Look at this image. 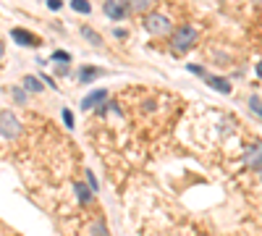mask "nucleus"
Returning a JSON list of instances; mask_svg holds the SVG:
<instances>
[{"mask_svg":"<svg viewBox=\"0 0 262 236\" xmlns=\"http://www.w3.org/2000/svg\"><path fill=\"white\" fill-rule=\"evenodd\" d=\"M196 40H199V32H196V26L186 24V26H181V29L171 37V48H173L176 53H184V50L194 48Z\"/></svg>","mask_w":262,"mask_h":236,"instance_id":"f257e3e1","label":"nucleus"},{"mask_svg":"<svg viewBox=\"0 0 262 236\" xmlns=\"http://www.w3.org/2000/svg\"><path fill=\"white\" fill-rule=\"evenodd\" d=\"M144 29L149 34H155V37H165V34H171V19H168L165 13H147L144 16Z\"/></svg>","mask_w":262,"mask_h":236,"instance_id":"f03ea898","label":"nucleus"},{"mask_svg":"<svg viewBox=\"0 0 262 236\" xmlns=\"http://www.w3.org/2000/svg\"><path fill=\"white\" fill-rule=\"evenodd\" d=\"M21 134V123L11 111H3L0 113V137L3 139H16Z\"/></svg>","mask_w":262,"mask_h":236,"instance_id":"7ed1b4c3","label":"nucleus"},{"mask_svg":"<svg viewBox=\"0 0 262 236\" xmlns=\"http://www.w3.org/2000/svg\"><path fill=\"white\" fill-rule=\"evenodd\" d=\"M105 16L113 21L126 19L129 11H126V0H105Z\"/></svg>","mask_w":262,"mask_h":236,"instance_id":"20e7f679","label":"nucleus"},{"mask_svg":"<svg viewBox=\"0 0 262 236\" xmlns=\"http://www.w3.org/2000/svg\"><path fill=\"white\" fill-rule=\"evenodd\" d=\"M102 103H108V89H95L92 95L81 100V108L84 111H92V108H100Z\"/></svg>","mask_w":262,"mask_h":236,"instance_id":"39448f33","label":"nucleus"},{"mask_svg":"<svg viewBox=\"0 0 262 236\" xmlns=\"http://www.w3.org/2000/svg\"><path fill=\"white\" fill-rule=\"evenodd\" d=\"M244 163L249 168H262V144H252L244 150Z\"/></svg>","mask_w":262,"mask_h":236,"instance_id":"423d86ee","label":"nucleus"},{"mask_svg":"<svg viewBox=\"0 0 262 236\" xmlns=\"http://www.w3.org/2000/svg\"><path fill=\"white\" fill-rule=\"evenodd\" d=\"M73 192H76V197H79V202H81V205H89V202H92V197H95V192H92V189H87L84 184H79V181L73 184Z\"/></svg>","mask_w":262,"mask_h":236,"instance_id":"0eeeda50","label":"nucleus"},{"mask_svg":"<svg viewBox=\"0 0 262 236\" xmlns=\"http://www.w3.org/2000/svg\"><path fill=\"white\" fill-rule=\"evenodd\" d=\"M204 81L212 87V89H218V92H223V95H228L231 92V84L226 79H218V76H204Z\"/></svg>","mask_w":262,"mask_h":236,"instance_id":"6e6552de","label":"nucleus"},{"mask_svg":"<svg viewBox=\"0 0 262 236\" xmlns=\"http://www.w3.org/2000/svg\"><path fill=\"white\" fill-rule=\"evenodd\" d=\"M149 3H152V0H126V11H131V13H144L147 8H149Z\"/></svg>","mask_w":262,"mask_h":236,"instance_id":"1a4fd4ad","label":"nucleus"},{"mask_svg":"<svg viewBox=\"0 0 262 236\" xmlns=\"http://www.w3.org/2000/svg\"><path fill=\"white\" fill-rule=\"evenodd\" d=\"M11 37H13L18 45H37V40H34L26 29H13V32H11Z\"/></svg>","mask_w":262,"mask_h":236,"instance_id":"9d476101","label":"nucleus"},{"mask_svg":"<svg viewBox=\"0 0 262 236\" xmlns=\"http://www.w3.org/2000/svg\"><path fill=\"white\" fill-rule=\"evenodd\" d=\"M102 74V68H92V66H84L81 71H79V79L81 81H92V79H97Z\"/></svg>","mask_w":262,"mask_h":236,"instance_id":"9b49d317","label":"nucleus"},{"mask_svg":"<svg viewBox=\"0 0 262 236\" xmlns=\"http://www.w3.org/2000/svg\"><path fill=\"white\" fill-rule=\"evenodd\" d=\"M24 87L29 89V92H42V89H45V84H42L37 76H26V79H24Z\"/></svg>","mask_w":262,"mask_h":236,"instance_id":"f8f14e48","label":"nucleus"},{"mask_svg":"<svg viewBox=\"0 0 262 236\" xmlns=\"http://www.w3.org/2000/svg\"><path fill=\"white\" fill-rule=\"evenodd\" d=\"M71 8H73L76 13H89V11H92L89 0H71Z\"/></svg>","mask_w":262,"mask_h":236,"instance_id":"ddd939ff","label":"nucleus"},{"mask_svg":"<svg viewBox=\"0 0 262 236\" xmlns=\"http://www.w3.org/2000/svg\"><path fill=\"white\" fill-rule=\"evenodd\" d=\"M81 34H84V40H87V42H92V45H102V37H97L95 29H89V26H84Z\"/></svg>","mask_w":262,"mask_h":236,"instance_id":"4468645a","label":"nucleus"},{"mask_svg":"<svg viewBox=\"0 0 262 236\" xmlns=\"http://www.w3.org/2000/svg\"><path fill=\"white\" fill-rule=\"evenodd\" d=\"M92 236H110L108 234V226H105V221H95V226H92Z\"/></svg>","mask_w":262,"mask_h":236,"instance_id":"2eb2a0df","label":"nucleus"},{"mask_svg":"<svg viewBox=\"0 0 262 236\" xmlns=\"http://www.w3.org/2000/svg\"><path fill=\"white\" fill-rule=\"evenodd\" d=\"M249 108L255 111V116H257V118H262V100H260L257 95H252V97H249Z\"/></svg>","mask_w":262,"mask_h":236,"instance_id":"dca6fc26","label":"nucleus"},{"mask_svg":"<svg viewBox=\"0 0 262 236\" xmlns=\"http://www.w3.org/2000/svg\"><path fill=\"white\" fill-rule=\"evenodd\" d=\"M13 100H16L18 105H24V103H26V92H24V89H18V87H16V89H13Z\"/></svg>","mask_w":262,"mask_h":236,"instance_id":"f3484780","label":"nucleus"},{"mask_svg":"<svg viewBox=\"0 0 262 236\" xmlns=\"http://www.w3.org/2000/svg\"><path fill=\"white\" fill-rule=\"evenodd\" d=\"M87 181H89V189H92V192H97V189H100V184H97V178H95V174H92V171H87Z\"/></svg>","mask_w":262,"mask_h":236,"instance_id":"a211bd4d","label":"nucleus"},{"mask_svg":"<svg viewBox=\"0 0 262 236\" xmlns=\"http://www.w3.org/2000/svg\"><path fill=\"white\" fill-rule=\"evenodd\" d=\"M68 58H71V56H68L66 50H55V53H53V60H61V63H66Z\"/></svg>","mask_w":262,"mask_h":236,"instance_id":"6ab92c4d","label":"nucleus"},{"mask_svg":"<svg viewBox=\"0 0 262 236\" xmlns=\"http://www.w3.org/2000/svg\"><path fill=\"white\" fill-rule=\"evenodd\" d=\"M189 71L192 74H199V76H207V71H204L202 66H196V63H189Z\"/></svg>","mask_w":262,"mask_h":236,"instance_id":"aec40b11","label":"nucleus"},{"mask_svg":"<svg viewBox=\"0 0 262 236\" xmlns=\"http://www.w3.org/2000/svg\"><path fill=\"white\" fill-rule=\"evenodd\" d=\"M63 121H66V126H68V129H73V116H71V111H68V108L63 111Z\"/></svg>","mask_w":262,"mask_h":236,"instance_id":"412c9836","label":"nucleus"},{"mask_svg":"<svg viewBox=\"0 0 262 236\" xmlns=\"http://www.w3.org/2000/svg\"><path fill=\"white\" fill-rule=\"evenodd\" d=\"M48 8H50V11H58V8H61V0H48Z\"/></svg>","mask_w":262,"mask_h":236,"instance_id":"4be33fe9","label":"nucleus"},{"mask_svg":"<svg viewBox=\"0 0 262 236\" xmlns=\"http://www.w3.org/2000/svg\"><path fill=\"white\" fill-rule=\"evenodd\" d=\"M113 34H116V37H118V40H124V37H126V34H129V32H126V29H116Z\"/></svg>","mask_w":262,"mask_h":236,"instance_id":"5701e85b","label":"nucleus"},{"mask_svg":"<svg viewBox=\"0 0 262 236\" xmlns=\"http://www.w3.org/2000/svg\"><path fill=\"white\" fill-rule=\"evenodd\" d=\"M3 56H5V48H3V42H0V60H3Z\"/></svg>","mask_w":262,"mask_h":236,"instance_id":"b1692460","label":"nucleus"},{"mask_svg":"<svg viewBox=\"0 0 262 236\" xmlns=\"http://www.w3.org/2000/svg\"><path fill=\"white\" fill-rule=\"evenodd\" d=\"M257 74H260V76H262V60H260V63H257Z\"/></svg>","mask_w":262,"mask_h":236,"instance_id":"393cba45","label":"nucleus"},{"mask_svg":"<svg viewBox=\"0 0 262 236\" xmlns=\"http://www.w3.org/2000/svg\"><path fill=\"white\" fill-rule=\"evenodd\" d=\"M260 174H262V168H260Z\"/></svg>","mask_w":262,"mask_h":236,"instance_id":"a878e982","label":"nucleus"}]
</instances>
